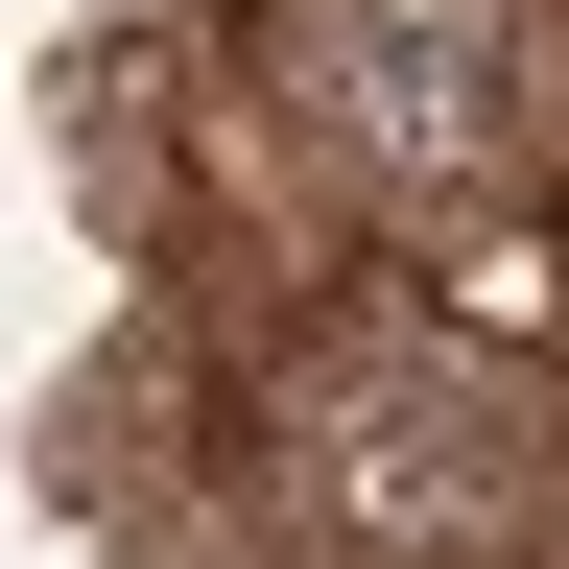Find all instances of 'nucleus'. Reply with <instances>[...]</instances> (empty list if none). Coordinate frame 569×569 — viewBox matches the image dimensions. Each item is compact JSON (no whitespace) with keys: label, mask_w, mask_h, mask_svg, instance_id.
Segmentation results:
<instances>
[{"label":"nucleus","mask_w":569,"mask_h":569,"mask_svg":"<svg viewBox=\"0 0 569 569\" xmlns=\"http://www.w3.org/2000/svg\"><path fill=\"white\" fill-rule=\"evenodd\" d=\"M238 475H261V522L309 569H546L569 403L498 332H451V309H332L261 380V451Z\"/></svg>","instance_id":"obj_1"},{"label":"nucleus","mask_w":569,"mask_h":569,"mask_svg":"<svg viewBox=\"0 0 569 569\" xmlns=\"http://www.w3.org/2000/svg\"><path fill=\"white\" fill-rule=\"evenodd\" d=\"M261 96L380 238H498L569 190V0H261Z\"/></svg>","instance_id":"obj_2"},{"label":"nucleus","mask_w":569,"mask_h":569,"mask_svg":"<svg viewBox=\"0 0 569 569\" xmlns=\"http://www.w3.org/2000/svg\"><path fill=\"white\" fill-rule=\"evenodd\" d=\"M546 569H569V498H546Z\"/></svg>","instance_id":"obj_3"}]
</instances>
